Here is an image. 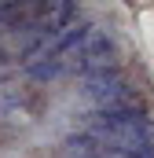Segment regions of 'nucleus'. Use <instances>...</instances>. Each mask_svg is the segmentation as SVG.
Returning <instances> with one entry per match:
<instances>
[{
  "instance_id": "3",
  "label": "nucleus",
  "mask_w": 154,
  "mask_h": 158,
  "mask_svg": "<svg viewBox=\"0 0 154 158\" xmlns=\"http://www.w3.org/2000/svg\"><path fill=\"white\" fill-rule=\"evenodd\" d=\"M110 59H114V37L107 30H92V37L74 52V74L88 77L95 70H107V66H114Z\"/></svg>"
},
{
  "instance_id": "4",
  "label": "nucleus",
  "mask_w": 154,
  "mask_h": 158,
  "mask_svg": "<svg viewBox=\"0 0 154 158\" xmlns=\"http://www.w3.org/2000/svg\"><path fill=\"white\" fill-rule=\"evenodd\" d=\"M63 155L66 158H110V143L103 136H95L92 129H81V132H70L63 140Z\"/></svg>"
},
{
  "instance_id": "5",
  "label": "nucleus",
  "mask_w": 154,
  "mask_h": 158,
  "mask_svg": "<svg viewBox=\"0 0 154 158\" xmlns=\"http://www.w3.org/2000/svg\"><path fill=\"white\" fill-rule=\"evenodd\" d=\"M33 15H37V4H0V33L4 30H22L26 33V26L33 22Z\"/></svg>"
},
{
  "instance_id": "2",
  "label": "nucleus",
  "mask_w": 154,
  "mask_h": 158,
  "mask_svg": "<svg viewBox=\"0 0 154 158\" xmlns=\"http://www.w3.org/2000/svg\"><path fill=\"white\" fill-rule=\"evenodd\" d=\"M81 92H84L99 110L132 107V85L125 81V74H121L117 66H107V70H95V74L81 77Z\"/></svg>"
},
{
  "instance_id": "1",
  "label": "nucleus",
  "mask_w": 154,
  "mask_h": 158,
  "mask_svg": "<svg viewBox=\"0 0 154 158\" xmlns=\"http://www.w3.org/2000/svg\"><path fill=\"white\" fill-rule=\"evenodd\" d=\"M84 129H92L95 136H103L107 143H110V151L114 155H128V151H136V147H147L154 143V125L136 107H110V110H95V114H88V125Z\"/></svg>"
}]
</instances>
